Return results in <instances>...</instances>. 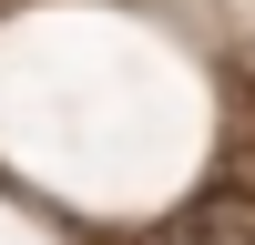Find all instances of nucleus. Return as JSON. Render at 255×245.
Masks as SVG:
<instances>
[{"label":"nucleus","instance_id":"f257e3e1","mask_svg":"<svg viewBox=\"0 0 255 245\" xmlns=\"http://www.w3.org/2000/svg\"><path fill=\"white\" fill-rule=\"evenodd\" d=\"M153 245H255V204H194V215L174 225V235Z\"/></svg>","mask_w":255,"mask_h":245}]
</instances>
